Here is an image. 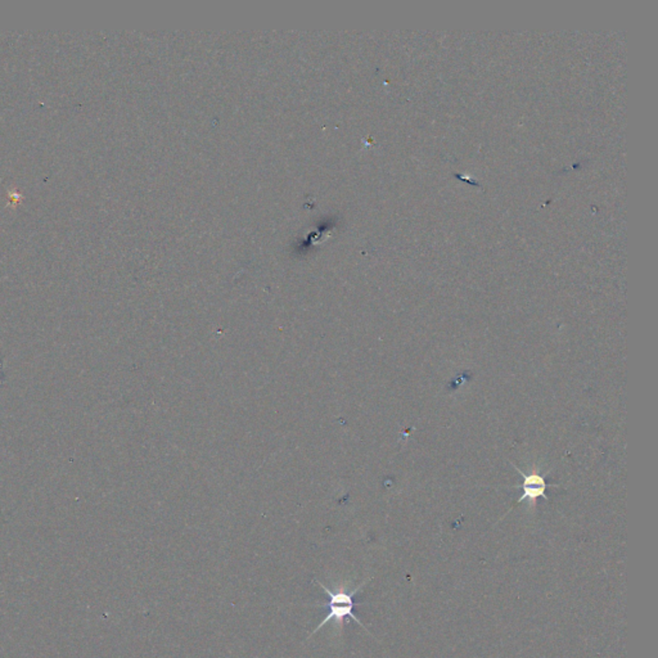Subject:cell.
Instances as JSON below:
<instances>
[{
	"label": "cell",
	"instance_id": "1",
	"mask_svg": "<svg viewBox=\"0 0 658 658\" xmlns=\"http://www.w3.org/2000/svg\"><path fill=\"white\" fill-rule=\"evenodd\" d=\"M369 580H370V579L363 581L360 585L357 586L354 590H351V592H346L345 587H338V589H336V590H331L328 586L324 585L322 583H319L318 580H314L318 585L323 589L324 592L328 594V596H329V603L327 605L328 608H329V612H328L327 616L324 617L322 622L318 625V627L314 630L313 633L309 635V637H312V635H314L315 633H318V631H319L325 624H328L329 621H335L338 629L342 630L344 624H345L347 618H351L353 621H355L356 624H359L366 631H368V629L362 624V621L356 616L354 609H355V607L357 606V603L355 602L356 593H357L359 590H362V587L366 585ZM368 633H369V631H368Z\"/></svg>",
	"mask_w": 658,
	"mask_h": 658
},
{
	"label": "cell",
	"instance_id": "2",
	"mask_svg": "<svg viewBox=\"0 0 658 658\" xmlns=\"http://www.w3.org/2000/svg\"><path fill=\"white\" fill-rule=\"evenodd\" d=\"M517 470L522 474L524 477V481H523L521 488H522L523 494L521 496V499L518 502H523V501H530V502H535L536 499L539 498H546L545 495V490L548 488V483L545 482L542 476L539 474H530V476H524L523 472L518 470Z\"/></svg>",
	"mask_w": 658,
	"mask_h": 658
}]
</instances>
